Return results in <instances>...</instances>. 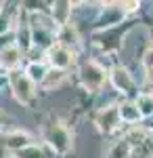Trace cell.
Segmentation results:
<instances>
[{
  "label": "cell",
  "instance_id": "obj_9",
  "mask_svg": "<svg viewBox=\"0 0 153 158\" xmlns=\"http://www.w3.org/2000/svg\"><path fill=\"white\" fill-rule=\"evenodd\" d=\"M132 158H153V139L151 137H143L136 146L130 148Z\"/></svg>",
  "mask_w": 153,
  "mask_h": 158
},
{
  "label": "cell",
  "instance_id": "obj_12",
  "mask_svg": "<svg viewBox=\"0 0 153 158\" xmlns=\"http://www.w3.org/2000/svg\"><path fill=\"white\" fill-rule=\"evenodd\" d=\"M25 74H27V78H29L32 82H42V78H44V74H46V68H44L42 63H36V61H32V63L27 65Z\"/></svg>",
  "mask_w": 153,
  "mask_h": 158
},
{
  "label": "cell",
  "instance_id": "obj_13",
  "mask_svg": "<svg viewBox=\"0 0 153 158\" xmlns=\"http://www.w3.org/2000/svg\"><path fill=\"white\" fill-rule=\"evenodd\" d=\"M136 108L141 112V116H151L153 114V97L151 95H139L136 97Z\"/></svg>",
  "mask_w": 153,
  "mask_h": 158
},
{
  "label": "cell",
  "instance_id": "obj_11",
  "mask_svg": "<svg viewBox=\"0 0 153 158\" xmlns=\"http://www.w3.org/2000/svg\"><path fill=\"white\" fill-rule=\"evenodd\" d=\"M63 80H65V70L53 68V70H46L44 78H42V85L46 86V89H55V86H59Z\"/></svg>",
  "mask_w": 153,
  "mask_h": 158
},
{
  "label": "cell",
  "instance_id": "obj_6",
  "mask_svg": "<svg viewBox=\"0 0 153 158\" xmlns=\"http://www.w3.org/2000/svg\"><path fill=\"white\" fill-rule=\"evenodd\" d=\"M48 59L53 63V68H59V70H65L67 65H71V61H73V55H71V51L67 47H53V49L48 51Z\"/></svg>",
  "mask_w": 153,
  "mask_h": 158
},
{
  "label": "cell",
  "instance_id": "obj_14",
  "mask_svg": "<svg viewBox=\"0 0 153 158\" xmlns=\"http://www.w3.org/2000/svg\"><path fill=\"white\" fill-rule=\"evenodd\" d=\"M130 156V143L124 139V141H118L116 146L111 148L109 152V158H128Z\"/></svg>",
  "mask_w": 153,
  "mask_h": 158
},
{
  "label": "cell",
  "instance_id": "obj_15",
  "mask_svg": "<svg viewBox=\"0 0 153 158\" xmlns=\"http://www.w3.org/2000/svg\"><path fill=\"white\" fill-rule=\"evenodd\" d=\"M19 156L21 158H44V154H42V150L38 146H25L23 150H19Z\"/></svg>",
  "mask_w": 153,
  "mask_h": 158
},
{
  "label": "cell",
  "instance_id": "obj_7",
  "mask_svg": "<svg viewBox=\"0 0 153 158\" xmlns=\"http://www.w3.org/2000/svg\"><path fill=\"white\" fill-rule=\"evenodd\" d=\"M19 61H21V51L17 49L15 44L0 51V68H4V70H17Z\"/></svg>",
  "mask_w": 153,
  "mask_h": 158
},
{
  "label": "cell",
  "instance_id": "obj_16",
  "mask_svg": "<svg viewBox=\"0 0 153 158\" xmlns=\"http://www.w3.org/2000/svg\"><path fill=\"white\" fill-rule=\"evenodd\" d=\"M143 63H145V68L147 70H153V47L147 53H145V57H143Z\"/></svg>",
  "mask_w": 153,
  "mask_h": 158
},
{
  "label": "cell",
  "instance_id": "obj_4",
  "mask_svg": "<svg viewBox=\"0 0 153 158\" xmlns=\"http://www.w3.org/2000/svg\"><path fill=\"white\" fill-rule=\"evenodd\" d=\"M120 124H122V118H120V110L118 106H109V108L101 110L99 116H96V127L101 133H111L116 131Z\"/></svg>",
  "mask_w": 153,
  "mask_h": 158
},
{
  "label": "cell",
  "instance_id": "obj_18",
  "mask_svg": "<svg viewBox=\"0 0 153 158\" xmlns=\"http://www.w3.org/2000/svg\"><path fill=\"white\" fill-rule=\"evenodd\" d=\"M149 78H151V82H153V70H149Z\"/></svg>",
  "mask_w": 153,
  "mask_h": 158
},
{
  "label": "cell",
  "instance_id": "obj_10",
  "mask_svg": "<svg viewBox=\"0 0 153 158\" xmlns=\"http://www.w3.org/2000/svg\"><path fill=\"white\" fill-rule=\"evenodd\" d=\"M120 110V118L124 122H139L143 118L141 112H139V108H136V103H132V101H126V103H122V106H118Z\"/></svg>",
  "mask_w": 153,
  "mask_h": 158
},
{
  "label": "cell",
  "instance_id": "obj_19",
  "mask_svg": "<svg viewBox=\"0 0 153 158\" xmlns=\"http://www.w3.org/2000/svg\"><path fill=\"white\" fill-rule=\"evenodd\" d=\"M151 97H153V95H151Z\"/></svg>",
  "mask_w": 153,
  "mask_h": 158
},
{
  "label": "cell",
  "instance_id": "obj_3",
  "mask_svg": "<svg viewBox=\"0 0 153 158\" xmlns=\"http://www.w3.org/2000/svg\"><path fill=\"white\" fill-rule=\"evenodd\" d=\"M44 137H46L48 146L53 148L55 152H59V154H65L71 148L69 131H67L65 127H61V124H50L46 129V133H44Z\"/></svg>",
  "mask_w": 153,
  "mask_h": 158
},
{
  "label": "cell",
  "instance_id": "obj_17",
  "mask_svg": "<svg viewBox=\"0 0 153 158\" xmlns=\"http://www.w3.org/2000/svg\"><path fill=\"white\" fill-rule=\"evenodd\" d=\"M67 2H69V6H80L84 0H67Z\"/></svg>",
  "mask_w": 153,
  "mask_h": 158
},
{
  "label": "cell",
  "instance_id": "obj_2",
  "mask_svg": "<svg viewBox=\"0 0 153 158\" xmlns=\"http://www.w3.org/2000/svg\"><path fill=\"white\" fill-rule=\"evenodd\" d=\"M105 78H107L105 70L96 61H86L82 65V70H80V80L88 91H99L105 82Z\"/></svg>",
  "mask_w": 153,
  "mask_h": 158
},
{
  "label": "cell",
  "instance_id": "obj_5",
  "mask_svg": "<svg viewBox=\"0 0 153 158\" xmlns=\"http://www.w3.org/2000/svg\"><path fill=\"white\" fill-rule=\"evenodd\" d=\"M111 82L113 86L122 91V93H134V80H132V76L128 74V70H124V68H113V72H111Z\"/></svg>",
  "mask_w": 153,
  "mask_h": 158
},
{
  "label": "cell",
  "instance_id": "obj_1",
  "mask_svg": "<svg viewBox=\"0 0 153 158\" xmlns=\"http://www.w3.org/2000/svg\"><path fill=\"white\" fill-rule=\"evenodd\" d=\"M9 82H11V89L13 93H15V97L17 101H21V103H29L32 99H34V82L27 78V74L25 72H19V70H11L9 74Z\"/></svg>",
  "mask_w": 153,
  "mask_h": 158
},
{
  "label": "cell",
  "instance_id": "obj_8",
  "mask_svg": "<svg viewBox=\"0 0 153 158\" xmlns=\"http://www.w3.org/2000/svg\"><path fill=\"white\" fill-rule=\"evenodd\" d=\"M4 143L6 148H11V150H23L25 146H29L32 143V137L25 133V131H13V133H6L4 135Z\"/></svg>",
  "mask_w": 153,
  "mask_h": 158
}]
</instances>
